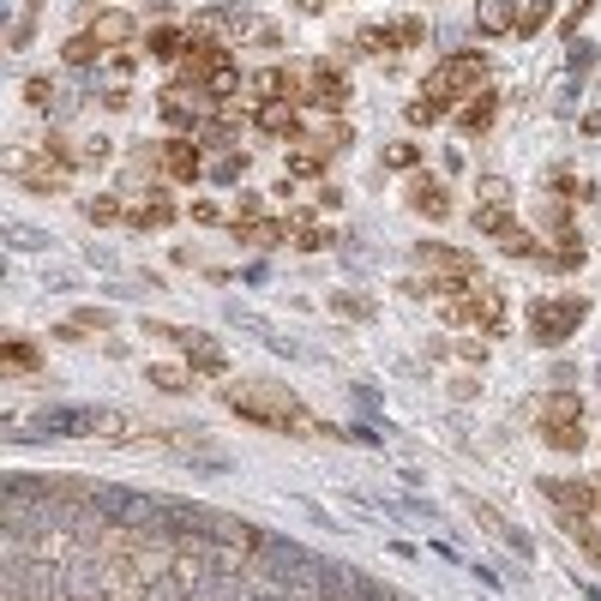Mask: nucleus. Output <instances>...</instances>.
I'll list each match as a JSON object with an SVG mask.
<instances>
[{
  "instance_id": "1",
  "label": "nucleus",
  "mask_w": 601,
  "mask_h": 601,
  "mask_svg": "<svg viewBox=\"0 0 601 601\" xmlns=\"http://www.w3.org/2000/svg\"><path fill=\"white\" fill-rule=\"evenodd\" d=\"M222 404L235 409V415L259 421V427H271V433H331L325 421L307 415V404H300L295 392H283V385H222Z\"/></svg>"
},
{
  "instance_id": "2",
  "label": "nucleus",
  "mask_w": 601,
  "mask_h": 601,
  "mask_svg": "<svg viewBox=\"0 0 601 601\" xmlns=\"http://www.w3.org/2000/svg\"><path fill=\"white\" fill-rule=\"evenodd\" d=\"M589 319V300L584 295H541L529 300V343L541 349H560L565 337H577V325Z\"/></svg>"
},
{
  "instance_id": "3",
  "label": "nucleus",
  "mask_w": 601,
  "mask_h": 601,
  "mask_svg": "<svg viewBox=\"0 0 601 601\" xmlns=\"http://www.w3.org/2000/svg\"><path fill=\"white\" fill-rule=\"evenodd\" d=\"M7 601H66V572L7 548Z\"/></svg>"
},
{
  "instance_id": "4",
  "label": "nucleus",
  "mask_w": 601,
  "mask_h": 601,
  "mask_svg": "<svg viewBox=\"0 0 601 601\" xmlns=\"http://www.w3.org/2000/svg\"><path fill=\"white\" fill-rule=\"evenodd\" d=\"M421 91H427V97H445V103H458V97L487 91V54H475V49L445 54V61L427 73V85H421Z\"/></svg>"
},
{
  "instance_id": "5",
  "label": "nucleus",
  "mask_w": 601,
  "mask_h": 601,
  "mask_svg": "<svg viewBox=\"0 0 601 601\" xmlns=\"http://www.w3.org/2000/svg\"><path fill=\"white\" fill-rule=\"evenodd\" d=\"M66 169H73V163H66L61 151H49V144H37V151H13V157H7V175H13L18 187H30V193H61Z\"/></svg>"
},
{
  "instance_id": "6",
  "label": "nucleus",
  "mask_w": 601,
  "mask_h": 601,
  "mask_svg": "<svg viewBox=\"0 0 601 601\" xmlns=\"http://www.w3.org/2000/svg\"><path fill=\"white\" fill-rule=\"evenodd\" d=\"M300 103H314V108H343L349 103V79L337 73V61L300 66Z\"/></svg>"
},
{
  "instance_id": "7",
  "label": "nucleus",
  "mask_w": 601,
  "mask_h": 601,
  "mask_svg": "<svg viewBox=\"0 0 601 601\" xmlns=\"http://www.w3.org/2000/svg\"><path fill=\"white\" fill-rule=\"evenodd\" d=\"M421 37H427L421 18H392V25H367L361 37H355V49L361 54H397V49H415Z\"/></svg>"
},
{
  "instance_id": "8",
  "label": "nucleus",
  "mask_w": 601,
  "mask_h": 601,
  "mask_svg": "<svg viewBox=\"0 0 601 601\" xmlns=\"http://www.w3.org/2000/svg\"><path fill=\"white\" fill-rule=\"evenodd\" d=\"M85 439H103V445H127V439H144V421L127 415V409H85Z\"/></svg>"
},
{
  "instance_id": "9",
  "label": "nucleus",
  "mask_w": 601,
  "mask_h": 601,
  "mask_svg": "<svg viewBox=\"0 0 601 601\" xmlns=\"http://www.w3.org/2000/svg\"><path fill=\"white\" fill-rule=\"evenodd\" d=\"M229 66V49H222L217 37H205V30H193L187 37V49H181V79L187 85H205L210 73H222Z\"/></svg>"
},
{
  "instance_id": "10",
  "label": "nucleus",
  "mask_w": 601,
  "mask_h": 601,
  "mask_svg": "<svg viewBox=\"0 0 601 601\" xmlns=\"http://www.w3.org/2000/svg\"><path fill=\"white\" fill-rule=\"evenodd\" d=\"M253 103H300V66H259L247 73Z\"/></svg>"
},
{
  "instance_id": "11",
  "label": "nucleus",
  "mask_w": 601,
  "mask_h": 601,
  "mask_svg": "<svg viewBox=\"0 0 601 601\" xmlns=\"http://www.w3.org/2000/svg\"><path fill=\"white\" fill-rule=\"evenodd\" d=\"M415 265H421V271H433V277H482L475 253L445 247V241H421V247H415Z\"/></svg>"
},
{
  "instance_id": "12",
  "label": "nucleus",
  "mask_w": 601,
  "mask_h": 601,
  "mask_svg": "<svg viewBox=\"0 0 601 601\" xmlns=\"http://www.w3.org/2000/svg\"><path fill=\"white\" fill-rule=\"evenodd\" d=\"M108 589H115V572L103 560L66 565V601H108Z\"/></svg>"
},
{
  "instance_id": "13",
  "label": "nucleus",
  "mask_w": 601,
  "mask_h": 601,
  "mask_svg": "<svg viewBox=\"0 0 601 601\" xmlns=\"http://www.w3.org/2000/svg\"><path fill=\"white\" fill-rule=\"evenodd\" d=\"M541 494H548L553 506L565 511V517H577V511H601L596 482H572V475H541Z\"/></svg>"
},
{
  "instance_id": "14",
  "label": "nucleus",
  "mask_w": 601,
  "mask_h": 601,
  "mask_svg": "<svg viewBox=\"0 0 601 601\" xmlns=\"http://www.w3.org/2000/svg\"><path fill=\"white\" fill-rule=\"evenodd\" d=\"M157 157H163V175H169V181H199V175H205V151H199V139H163Z\"/></svg>"
},
{
  "instance_id": "15",
  "label": "nucleus",
  "mask_w": 601,
  "mask_h": 601,
  "mask_svg": "<svg viewBox=\"0 0 601 601\" xmlns=\"http://www.w3.org/2000/svg\"><path fill=\"white\" fill-rule=\"evenodd\" d=\"M181 355H187V367H193V373H229V349H222L217 337H205V331H187Z\"/></svg>"
},
{
  "instance_id": "16",
  "label": "nucleus",
  "mask_w": 601,
  "mask_h": 601,
  "mask_svg": "<svg viewBox=\"0 0 601 601\" xmlns=\"http://www.w3.org/2000/svg\"><path fill=\"white\" fill-rule=\"evenodd\" d=\"M409 210H415V217L445 222V217H451V193H445V181H433V175H415V181H409Z\"/></svg>"
},
{
  "instance_id": "17",
  "label": "nucleus",
  "mask_w": 601,
  "mask_h": 601,
  "mask_svg": "<svg viewBox=\"0 0 601 601\" xmlns=\"http://www.w3.org/2000/svg\"><path fill=\"white\" fill-rule=\"evenodd\" d=\"M132 30H139V18L120 13V7H97V13H91V37L103 42V49H127Z\"/></svg>"
},
{
  "instance_id": "18",
  "label": "nucleus",
  "mask_w": 601,
  "mask_h": 601,
  "mask_svg": "<svg viewBox=\"0 0 601 601\" xmlns=\"http://www.w3.org/2000/svg\"><path fill=\"white\" fill-rule=\"evenodd\" d=\"M253 120H259L265 139H300V115H295V103H259V108H253Z\"/></svg>"
},
{
  "instance_id": "19",
  "label": "nucleus",
  "mask_w": 601,
  "mask_h": 601,
  "mask_svg": "<svg viewBox=\"0 0 601 601\" xmlns=\"http://www.w3.org/2000/svg\"><path fill=\"white\" fill-rule=\"evenodd\" d=\"M337 157L325 139H295V151H289V181L295 175H325V163Z\"/></svg>"
},
{
  "instance_id": "20",
  "label": "nucleus",
  "mask_w": 601,
  "mask_h": 601,
  "mask_svg": "<svg viewBox=\"0 0 601 601\" xmlns=\"http://www.w3.org/2000/svg\"><path fill=\"white\" fill-rule=\"evenodd\" d=\"M494 115H499V97L494 91H475L470 103L458 108V132H463V139H475V132L494 127Z\"/></svg>"
},
{
  "instance_id": "21",
  "label": "nucleus",
  "mask_w": 601,
  "mask_h": 601,
  "mask_svg": "<svg viewBox=\"0 0 601 601\" xmlns=\"http://www.w3.org/2000/svg\"><path fill=\"white\" fill-rule=\"evenodd\" d=\"M517 0H482L475 7V25H482V37H506V30H517Z\"/></svg>"
},
{
  "instance_id": "22",
  "label": "nucleus",
  "mask_w": 601,
  "mask_h": 601,
  "mask_svg": "<svg viewBox=\"0 0 601 601\" xmlns=\"http://www.w3.org/2000/svg\"><path fill=\"white\" fill-rule=\"evenodd\" d=\"M144 385H157V392H169V397H187L193 392V367H175V361H151L144 367Z\"/></svg>"
},
{
  "instance_id": "23",
  "label": "nucleus",
  "mask_w": 601,
  "mask_h": 601,
  "mask_svg": "<svg viewBox=\"0 0 601 601\" xmlns=\"http://www.w3.org/2000/svg\"><path fill=\"white\" fill-rule=\"evenodd\" d=\"M169 222H175V205H169V199H157V193L139 199V205H127V229H139V235H144V229H169Z\"/></svg>"
},
{
  "instance_id": "24",
  "label": "nucleus",
  "mask_w": 601,
  "mask_h": 601,
  "mask_svg": "<svg viewBox=\"0 0 601 601\" xmlns=\"http://www.w3.org/2000/svg\"><path fill=\"white\" fill-rule=\"evenodd\" d=\"M235 235L247 241V247H289V217H283V222H277V217H271V222L253 217V222H241Z\"/></svg>"
},
{
  "instance_id": "25",
  "label": "nucleus",
  "mask_w": 601,
  "mask_h": 601,
  "mask_svg": "<svg viewBox=\"0 0 601 601\" xmlns=\"http://www.w3.org/2000/svg\"><path fill=\"white\" fill-rule=\"evenodd\" d=\"M536 415H541V427H560V421H584V404H577V392H553L536 404Z\"/></svg>"
},
{
  "instance_id": "26",
  "label": "nucleus",
  "mask_w": 601,
  "mask_h": 601,
  "mask_svg": "<svg viewBox=\"0 0 601 601\" xmlns=\"http://www.w3.org/2000/svg\"><path fill=\"white\" fill-rule=\"evenodd\" d=\"M565 536H572L577 548H584L589 560L601 565V523H596V511H577V517H565Z\"/></svg>"
},
{
  "instance_id": "27",
  "label": "nucleus",
  "mask_w": 601,
  "mask_h": 601,
  "mask_svg": "<svg viewBox=\"0 0 601 601\" xmlns=\"http://www.w3.org/2000/svg\"><path fill=\"white\" fill-rule=\"evenodd\" d=\"M511 229H517L511 205H475V235H494V241H506Z\"/></svg>"
},
{
  "instance_id": "28",
  "label": "nucleus",
  "mask_w": 601,
  "mask_h": 601,
  "mask_svg": "<svg viewBox=\"0 0 601 601\" xmlns=\"http://www.w3.org/2000/svg\"><path fill=\"white\" fill-rule=\"evenodd\" d=\"M289 247H300V253H319V247H331V235L319 229V222H307V217H289Z\"/></svg>"
},
{
  "instance_id": "29",
  "label": "nucleus",
  "mask_w": 601,
  "mask_h": 601,
  "mask_svg": "<svg viewBox=\"0 0 601 601\" xmlns=\"http://www.w3.org/2000/svg\"><path fill=\"white\" fill-rule=\"evenodd\" d=\"M451 108H458V103H445V97H427V91H421L415 103H409V127H433V120H445Z\"/></svg>"
},
{
  "instance_id": "30",
  "label": "nucleus",
  "mask_w": 601,
  "mask_h": 601,
  "mask_svg": "<svg viewBox=\"0 0 601 601\" xmlns=\"http://www.w3.org/2000/svg\"><path fill=\"white\" fill-rule=\"evenodd\" d=\"M37 367H42L37 343H25V337H7V373H37Z\"/></svg>"
},
{
  "instance_id": "31",
  "label": "nucleus",
  "mask_w": 601,
  "mask_h": 601,
  "mask_svg": "<svg viewBox=\"0 0 601 601\" xmlns=\"http://www.w3.org/2000/svg\"><path fill=\"white\" fill-rule=\"evenodd\" d=\"M541 439L553 445V451H584V421H560V427H541Z\"/></svg>"
},
{
  "instance_id": "32",
  "label": "nucleus",
  "mask_w": 601,
  "mask_h": 601,
  "mask_svg": "<svg viewBox=\"0 0 601 601\" xmlns=\"http://www.w3.org/2000/svg\"><path fill=\"white\" fill-rule=\"evenodd\" d=\"M85 217L91 222H127V205H120L115 193H91L85 199Z\"/></svg>"
},
{
  "instance_id": "33",
  "label": "nucleus",
  "mask_w": 601,
  "mask_h": 601,
  "mask_svg": "<svg viewBox=\"0 0 601 601\" xmlns=\"http://www.w3.org/2000/svg\"><path fill=\"white\" fill-rule=\"evenodd\" d=\"M61 54H66V61H73V66H91V61H103L108 49H103V42L91 37V30H85V37H73V42H66Z\"/></svg>"
},
{
  "instance_id": "34",
  "label": "nucleus",
  "mask_w": 601,
  "mask_h": 601,
  "mask_svg": "<svg viewBox=\"0 0 601 601\" xmlns=\"http://www.w3.org/2000/svg\"><path fill=\"white\" fill-rule=\"evenodd\" d=\"M475 205H511V181L506 175H482L475 181Z\"/></svg>"
},
{
  "instance_id": "35",
  "label": "nucleus",
  "mask_w": 601,
  "mask_h": 601,
  "mask_svg": "<svg viewBox=\"0 0 601 601\" xmlns=\"http://www.w3.org/2000/svg\"><path fill=\"white\" fill-rule=\"evenodd\" d=\"M181 49H187V37H181V30H169V25H163V30H151V54H157V61H181Z\"/></svg>"
},
{
  "instance_id": "36",
  "label": "nucleus",
  "mask_w": 601,
  "mask_h": 601,
  "mask_svg": "<svg viewBox=\"0 0 601 601\" xmlns=\"http://www.w3.org/2000/svg\"><path fill=\"white\" fill-rule=\"evenodd\" d=\"M73 325H79V331H97V337H103V331L115 325V314H108V307H79V314H73Z\"/></svg>"
},
{
  "instance_id": "37",
  "label": "nucleus",
  "mask_w": 601,
  "mask_h": 601,
  "mask_svg": "<svg viewBox=\"0 0 601 601\" xmlns=\"http://www.w3.org/2000/svg\"><path fill=\"white\" fill-rule=\"evenodd\" d=\"M541 25H548V0H529V7L517 13V37H536Z\"/></svg>"
},
{
  "instance_id": "38",
  "label": "nucleus",
  "mask_w": 601,
  "mask_h": 601,
  "mask_svg": "<svg viewBox=\"0 0 601 601\" xmlns=\"http://www.w3.org/2000/svg\"><path fill=\"white\" fill-rule=\"evenodd\" d=\"M415 163H421V144H385V169H415Z\"/></svg>"
},
{
  "instance_id": "39",
  "label": "nucleus",
  "mask_w": 601,
  "mask_h": 601,
  "mask_svg": "<svg viewBox=\"0 0 601 601\" xmlns=\"http://www.w3.org/2000/svg\"><path fill=\"white\" fill-rule=\"evenodd\" d=\"M241 175H247V157H241V151H229V157L217 163V169H210V181H222V187H235Z\"/></svg>"
},
{
  "instance_id": "40",
  "label": "nucleus",
  "mask_w": 601,
  "mask_h": 601,
  "mask_svg": "<svg viewBox=\"0 0 601 601\" xmlns=\"http://www.w3.org/2000/svg\"><path fill=\"white\" fill-rule=\"evenodd\" d=\"M470 511H475V523H482L487 536H511V529H506V517H499L494 506H482V499H470Z\"/></svg>"
},
{
  "instance_id": "41",
  "label": "nucleus",
  "mask_w": 601,
  "mask_h": 601,
  "mask_svg": "<svg viewBox=\"0 0 601 601\" xmlns=\"http://www.w3.org/2000/svg\"><path fill=\"white\" fill-rule=\"evenodd\" d=\"M331 307L349 314V319H373V300H367V295H331Z\"/></svg>"
},
{
  "instance_id": "42",
  "label": "nucleus",
  "mask_w": 601,
  "mask_h": 601,
  "mask_svg": "<svg viewBox=\"0 0 601 601\" xmlns=\"http://www.w3.org/2000/svg\"><path fill=\"white\" fill-rule=\"evenodd\" d=\"M7 235H13V247H18V253H37L42 241H49V235H37V229H25V222H7Z\"/></svg>"
},
{
  "instance_id": "43",
  "label": "nucleus",
  "mask_w": 601,
  "mask_h": 601,
  "mask_svg": "<svg viewBox=\"0 0 601 601\" xmlns=\"http://www.w3.org/2000/svg\"><path fill=\"white\" fill-rule=\"evenodd\" d=\"M108 163V139H85V151H79V169H103Z\"/></svg>"
},
{
  "instance_id": "44",
  "label": "nucleus",
  "mask_w": 601,
  "mask_h": 601,
  "mask_svg": "<svg viewBox=\"0 0 601 601\" xmlns=\"http://www.w3.org/2000/svg\"><path fill=\"white\" fill-rule=\"evenodd\" d=\"M25 103H30V108H49V103H54V85H49V79H25Z\"/></svg>"
},
{
  "instance_id": "45",
  "label": "nucleus",
  "mask_w": 601,
  "mask_h": 601,
  "mask_svg": "<svg viewBox=\"0 0 601 601\" xmlns=\"http://www.w3.org/2000/svg\"><path fill=\"white\" fill-rule=\"evenodd\" d=\"M253 217H259V193H241L235 199V217H229V222L241 229V222H253Z\"/></svg>"
},
{
  "instance_id": "46",
  "label": "nucleus",
  "mask_w": 601,
  "mask_h": 601,
  "mask_svg": "<svg viewBox=\"0 0 601 601\" xmlns=\"http://www.w3.org/2000/svg\"><path fill=\"white\" fill-rule=\"evenodd\" d=\"M319 139H325V144H331V151H343V144H349V139H355V132H349V127H343V120H331V127H325V132H319Z\"/></svg>"
},
{
  "instance_id": "47",
  "label": "nucleus",
  "mask_w": 601,
  "mask_h": 601,
  "mask_svg": "<svg viewBox=\"0 0 601 601\" xmlns=\"http://www.w3.org/2000/svg\"><path fill=\"white\" fill-rule=\"evenodd\" d=\"M193 222H222V205H210V199H193Z\"/></svg>"
},
{
  "instance_id": "48",
  "label": "nucleus",
  "mask_w": 601,
  "mask_h": 601,
  "mask_svg": "<svg viewBox=\"0 0 601 601\" xmlns=\"http://www.w3.org/2000/svg\"><path fill=\"white\" fill-rule=\"evenodd\" d=\"M589 7H596V0H577V7H572V18H565V37H577V25L589 18Z\"/></svg>"
},
{
  "instance_id": "49",
  "label": "nucleus",
  "mask_w": 601,
  "mask_h": 601,
  "mask_svg": "<svg viewBox=\"0 0 601 601\" xmlns=\"http://www.w3.org/2000/svg\"><path fill=\"white\" fill-rule=\"evenodd\" d=\"M300 13H325V0H295Z\"/></svg>"
},
{
  "instance_id": "50",
  "label": "nucleus",
  "mask_w": 601,
  "mask_h": 601,
  "mask_svg": "<svg viewBox=\"0 0 601 601\" xmlns=\"http://www.w3.org/2000/svg\"><path fill=\"white\" fill-rule=\"evenodd\" d=\"M596 494H601V475H596Z\"/></svg>"
}]
</instances>
